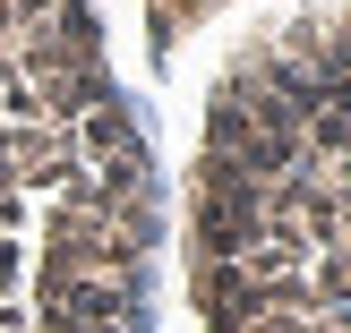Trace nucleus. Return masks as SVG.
Instances as JSON below:
<instances>
[{
  "label": "nucleus",
  "mask_w": 351,
  "mask_h": 333,
  "mask_svg": "<svg viewBox=\"0 0 351 333\" xmlns=\"http://www.w3.org/2000/svg\"><path fill=\"white\" fill-rule=\"evenodd\" d=\"M163 231L95 0H0V333H154Z\"/></svg>",
  "instance_id": "1"
},
{
  "label": "nucleus",
  "mask_w": 351,
  "mask_h": 333,
  "mask_svg": "<svg viewBox=\"0 0 351 333\" xmlns=\"http://www.w3.org/2000/svg\"><path fill=\"white\" fill-rule=\"evenodd\" d=\"M189 291L206 333H351V0L223 68L189 171Z\"/></svg>",
  "instance_id": "2"
}]
</instances>
